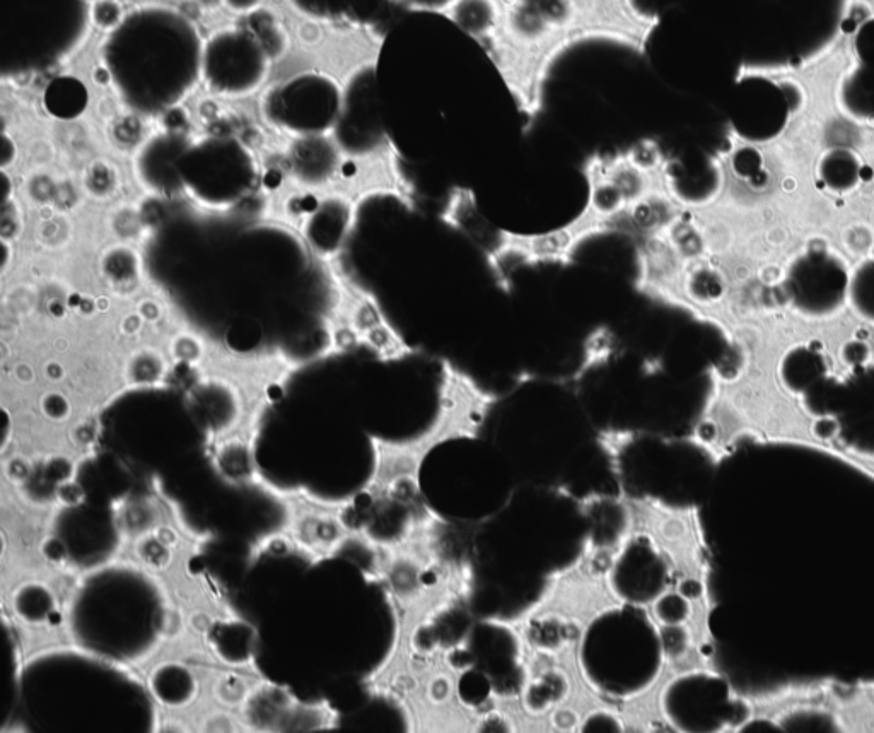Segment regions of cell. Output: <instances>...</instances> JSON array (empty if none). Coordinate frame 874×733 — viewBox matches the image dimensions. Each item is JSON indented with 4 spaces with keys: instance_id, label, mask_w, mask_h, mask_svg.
Masks as SVG:
<instances>
[{
    "instance_id": "cell-1",
    "label": "cell",
    "mask_w": 874,
    "mask_h": 733,
    "mask_svg": "<svg viewBox=\"0 0 874 733\" xmlns=\"http://www.w3.org/2000/svg\"><path fill=\"white\" fill-rule=\"evenodd\" d=\"M204 42L176 9L147 6L123 16L106 36L101 59L111 83L132 105H175L202 74Z\"/></svg>"
},
{
    "instance_id": "cell-2",
    "label": "cell",
    "mask_w": 874,
    "mask_h": 733,
    "mask_svg": "<svg viewBox=\"0 0 874 733\" xmlns=\"http://www.w3.org/2000/svg\"><path fill=\"white\" fill-rule=\"evenodd\" d=\"M88 0H0V59L4 72H33L79 47Z\"/></svg>"
},
{
    "instance_id": "cell-3",
    "label": "cell",
    "mask_w": 874,
    "mask_h": 733,
    "mask_svg": "<svg viewBox=\"0 0 874 733\" xmlns=\"http://www.w3.org/2000/svg\"><path fill=\"white\" fill-rule=\"evenodd\" d=\"M803 397L806 411L818 417L816 436H837L852 452L874 457V363L857 366L845 380L823 376Z\"/></svg>"
},
{
    "instance_id": "cell-4",
    "label": "cell",
    "mask_w": 874,
    "mask_h": 733,
    "mask_svg": "<svg viewBox=\"0 0 874 733\" xmlns=\"http://www.w3.org/2000/svg\"><path fill=\"white\" fill-rule=\"evenodd\" d=\"M851 272L839 253L830 248L810 247L787 269L784 293L801 317L827 320L849 303Z\"/></svg>"
},
{
    "instance_id": "cell-5",
    "label": "cell",
    "mask_w": 874,
    "mask_h": 733,
    "mask_svg": "<svg viewBox=\"0 0 874 733\" xmlns=\"http://www.w3.org/2000/svg\"><path fill=\"white\" fill-rule=\"evenodd\" d=\"M272 55L248 26L224 28L204 43L202 74L219 93L241 94L262 83Z\"/></svg>"
},
{
    "instance_id": "cell-6",
    "label": "cell",
    "mask_w": 874,
    "mask_h": 733,
    "mask_svg": "<svg viewBox=\"0 0 874 733\" xmlns=\"http://www.w3.org/2000/svg\"><path fill=\"white\" fill-rule=\"evenodd\" d=\"M338 101L337 84L332 79L315 72L294 77L272 96L275 115L289 122V127L301 130H320L335 112L309 106V103Z\"/></svg>"
},
{
    "instance_id": "cell-7",
    "label": "cell",
    "mask_w": 874,
    "mask_h": 733,
    "mask_svg": "<svg viewBox=\"0 0 874 733\" xmlns=\"http://www.w3.org/2000/svg\"><path fill=\"white\" fill-rule=\"evenodd\" d=\"M502 12L501 0H455L444 16L455 23L458 30L484 45L501 28Z\"/></svg>"
},
{
    "instance_id": "cell-8",
    "label": "cell",
    "mask_w": 874,
    "mask_h": 733,
    "mask_svg": "<svg viewBox=\"0 0 874 733\" xmlns=\"http://www.w3.org/2000/svg\"><path fill=\"white\" fill-rule=\"evenodd\" d=\"M827 373L823 352L815 344L791 347L779 363L782 385L794 395H805Z\"/></svg>"
},
{
    "instance_id": "cell-9",
    "label": "cell",
    "mask_w": 874,
    "mask_h": 733,
    "mask_svg": "<svg viewBox=\"0 0 874 733\" xmlns=\"http://www.w3.org/2000/svg\"><path fill=\"white\" fill-rule=\"evenodd\" d=\"M820 176L830 190L844 194L854 190L859 183L861 165L849 151H832L823 158Z\"/></svg>"
},
{
    "instance_id": "cell-10",
    "label": "cell",
    "mask_w": 874,
    "mask_h": 733,
    "mask_svg": "<svg viewBox=\"0 0 874 733\" xmlns=\"http://www.w3.org/2000/svg\"><path fill=\"white\" fill-rule=\"evenodd\" d=\"M849 305L857 317L874 325V259L866 260L851 274Z\"/></svg>"
},
{
    "instance_id": "cell-11",
    "label": "cell",
    "mask_w": 874,
    "mask_h": 733,
    "mask_svg": "<svg viewBox=\"0 0 874 733\" xmlns=\"http://www.w3.org/2000/svg\"><path fill=\"white\" fill-rule=\"evenodd\" d=\"M291 4L309 18L356 21V0H291Z\"/></svg>"
},
{
    "instance_id": "cell-12",
    "label": "cell",
    "mask_w": 874,
    "mask_h": 733,
    "mask_svg": "<svg viewBox=\"0 0 874 733\" xmlns=\"http://www.w3.org/2000/svg\"><path fill=\"white\" fill-rule=\"evenodd\" d=\"M251 689L253 686H248L245 677L238 672H221L212 686V696L224 708L239 710L250 696Z\"/></svg>"
},
{
    "instance_id": "cell-13",
    "label": "cell",
    "mask_w": 874,
    "mask_h": 733,
    "mask_svg": "<svg viewBox=\"0 0 874 733\" xmlns=\"http://www.w3.org/2000/svg\"><path fill=\"white\" fill-rule=\"evenodd\" d=\"M246 26L257 35L258 40L263 43V47L267 48V52L272 57L282 52V50H286V35L282 33V28L277 24V21L274 18H270V14L253 12L250 18H248Z\"/></svg>"
},
{
    "instance_id": "cell-14",
    "label": "cell",
    "mask_w": 874,
    "mask_h": 733,
    "mask_svg": "<svg viewBox=\"0 0 874 733\" xmlns=\"http://www.w3.org/2000/svg\"><path fill=\"white\" fill-rule=\"evenodd\" d=\"M844 240L845 248L852 255H863L874 247V233L864 224H857V226L849 228V231L845 233Z\"/></svg>"
},
{
    "instance_id": "cell-15",
    "label": "cell",
    "mask_w": 874,
    "mask_h": 733,
    "mask_svg": "<svg viewBox=\"0 0 874 733\" xmlns=\"http://www.w3.org/2000/svg\"><path fill=\"white\" fill-rule=\"evenodd\" d=\"M840 358H842L845 364H849L852 368H857V366H863V364L868 363L869 358H871V349H869L866 342L849 341L842 346Z\"/></svg>"
},
{
    "instance_id": "cell-16",
    "label": "cell",
    "mask_w": 874,
    "mask_h": 733,
    "mask_svg": "<svg viewBox=\"0 0 874 733\" xmlns=\"http://www.w3.org/2000/svg\"><path fill=\"white\" fill-rule=\"evenodd\" d=\"M390 2L405 7L408 11L436 12V14H446L449 7L455 4V0H390Z\"/></svg>"
},
{
    "instance_id": "cell-17",
    "label": "cell",
    "mask_w": 874,
    "mask_h": 733,
    "mask_svg": "<svg viewBox=\"0 0 874 733\" xmlns=\"http://www.w3.org/2000/svg\"><path fill=\"white\" fill-rule=\"evenodd\" d=\"M226 6L234 12H253L257 11V7L260 6V2L262 0H222Z\"/></svg>"
}]
</instances>
